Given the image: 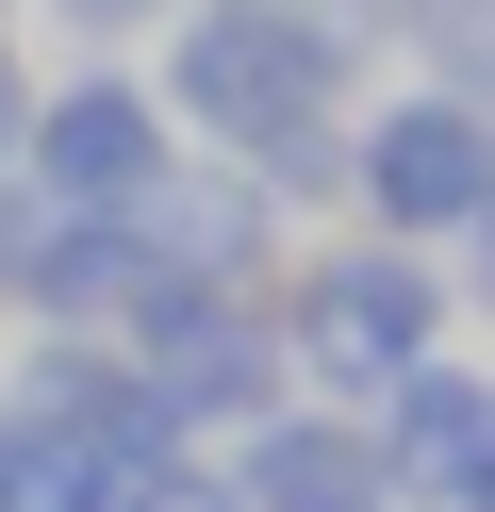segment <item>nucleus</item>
I'll return each mask as SVG.
<instances>
[{"label": "nucleus", "instance_id": "6", "mask_svg": "<svg viewBox=\"0 0 495 512\" xmlns=\"http://www.w3.org/2000/svg\"><path fill=\"white\" fill-rule=\"evenodd\" d=\"M396 479H380V430H297V413H264V446H248V512H380Z\"/></svg>", "mask_w": 495, "mask_h": 512}, {"label": "nucleus", "instance_id": "2", "mask_svg": "<svg viewBox=\"0 0 495 512\" xmlns=\"http://www.w3.org/2000/svg\"><path fill=\"white\" fill-rule=\"evenodd\" d=\"M429 265L413 248H314L297 265V298H281V364L297 380H330V397H396V380L429 364Z\"/></svg>", "mask_w": 495, "mask_h": 512}, {"label": "nucleus", "instance_id": "1", "mask_svg": "<svg viewBox=\"0 0 495 512\" xmlns=\"http://www.w3.org/2000/svg\"><path fill=\"white\" fill-rule=\"evenodd\" d=\"M347 34H314L297 0H182V34H165V116L215 149H248L264 182H347Z\"/></svg>", "mask_w": 495, "mask_h": 512}, {"label": "nucleus", "instance_id": "4", "mask_svg": "<svg viewBox=\"0 0 495 512\" xmlns=\"http://www.w3.org/2000/svg\"><path fill=\"white\" fill-rule=\"evenodd\" d=\"M33 199H66V215H149L165 182H182V116L149 100V83H116V67H83L66 100H33Z\"/></svg>", "mask_w": 495, "mask_h": 512}, {"label": "nucleus", "instance_id": "3", "mask_svg": "<svg viewBox=\"0 0 495 512\" xmlns=\"http://www.w3.org/2000/svg\"><path fill=\"white\" fill-rule=\"evenodd\" d=\"M347 199L380 215L396 248H446L462 215L495 199V100H462V83H413V100H380L347 133Z\"/></svg>", "mask_w": 495, "mask_h": 512}, {"label": "nucleus", "instance_id": "7", "mask_svg": "<svg viewBox=\"0 0 495 512\" xmlns=\"http://www.w3.org/2000/svg\"><path fill=\"white\" fill-rule=\"evenodd\" d=\"M116 512H231V496H215V479H182V463H165V479H132Z\"/></svg>", "mask_w": 495, "mask_h": 512}, {"label": "nucleus", "instance_id": "11", "mask_svg": "<svg viewBox=\"0 0 495 512\" xmlns=\"http://www.w3.org/2000/svg\"><path fill=\"white\" fill-rule=\"evenodd\" d=\"M462 512H495V479H479V496H462Z\"/></svg>", "mask_w": 495, "mask_h": 512}, {"label": "nucleus", "instance_id": "10", "mask_svg": "<svg viewBox=\"0 0 495 512\" xmlns=\"http://www.w3.org/2000/svg\"><path fill=\"white\" fill-rule=\"evenodd\" d=\"M462 248H479V298H495V199H479V215H462Z\"/></svg>", "mask_w": 495, "mask_h": 512}, {"label": "nucleus", "instance_id": "8", "mask_svg": "<svg viewBox=\"0 0 495 512\" xmlns=\"http://www.w3.org/2000/svg\"><path fill=\"white\" fill-rule=\"evenodd\" d=\"M33 149V83H17V50H0V166Z\"/></svg>", "mask_w": 495, "mask_h": 512}, {"label": "nucleus", "instance_id": "9", "mask_svg": "<svg viewBox=\"0 0 495 512\" xmlns=\"http://www.w3.org/2000/svg\"><path fill=\"white\" fill-rule=\"evenodd\" d=\"M50 17H83V34H132V17H165V0H50Z\"/></svg>", "mask_w": 495, "mask_h": 512}, {"label": "nucleus", "instance_id": "5", "mask_svg": "<svg viewBox=\"0 0 495 512\" xmlns=\"http://www.w3.org/2000/svg\"><path fill=\"white\" fill-rule=\"evenodd\" d=\"M380 479H413L429 512H462V496L495 479V380H479V364H413V380L380 397Z\"/></svg>", "mask_w": 495, "mask_h": 512}]
</instances>
